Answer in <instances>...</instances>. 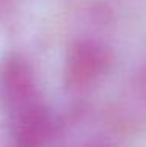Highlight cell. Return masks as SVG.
<instances>
[{
  "instance_id": "1",
  "label": "cell",
  "mask_w": 146,
  "mask_h": 147,
  "mask_svg": "<svg viewBox=\"0 0 146 147\" xmlns=\"http://www.w3.org/2000/svg\"><path fill=\"white\" fill-rule=\"evenodd\" d=\"M113 64L112 50L96 39L74 42L66 55L65 83L72 89H85L107 75Z\"/></svg>"
},
{
  "instance_id": "2",
  "label": "cell",
  "mask_w": 146,
  "mask_h": 147,
  "mask_svg": "<svg viewBox=\"0 0 146 147\" xmlns=\"http://www.w3.org/2000/svg\"><path fill=\"white\" fill-rule=\"evenodd\" d=\"M39 99L43 97L29 59L16 52L8 53L0 61V105L5 114Z\"/></svg>"
},
{
  "instance_id": "3",
  "label": "cell",
  "mask_w": 146,
  "mask_h": 147,
  "mask_svg": "<svg viewBox=\"0 0 146 147\" xmlns=\"http://www.w3.org/2000/svg\"><path fill=\"white\" fill-rule=\"evenodd\" d=\"M145 86H146V77H145Z\"/></svg>"
}]
</instances>
